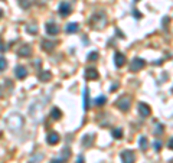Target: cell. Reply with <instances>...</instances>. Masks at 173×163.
Masks as SVG:
<instances>
[{
  "mask_svg": "<svg viewBox=\"0 0 173 163\" xmlns=\"http://www.w3.org/2000/svg\"><path fill=\"white\" fill-rule=\"evenodd\" d=\"M23 123H25L23 117H22L20 114H18V113H13V114H10L6 118L7 128H9L10 131H13V133L20 131V130H22V127H23Z\"/></svg>",
  "mask_w": 173,
  "mask_h": 163,
  "instance_id": "6da1fadb",
  "label": "cell"
},
{
  "mask_svg": "<svg viewBox=\"0 0 173 163\" xmlns=\"http://www.w3.org/2000/svg\"><path fill=\"white\" fill-rule=\"evenodd\" d=\"M90 23H91V26H92L94 29H104L105 25H107V18H105V15H104L102 12H98L91 18Z\"/></svg>",
  "mask_w": 173,
  "mask_h": 163,
  "instance_id": "7a4b0ae2",
  "label": "cell"
},
{
  "mask_svg": "<svg viewBox=\"0 0 173 163\" xmlns=\"http://www.w3.org/2000/svg\"><path fill=\"white\" fill-rule=\"evenodd\" d=\"M115 105H117L121 111H128L130 107H131V100H130V97L123 95L121 98H118V100L115 101Z\"/></svg>",
  "mask_w": 173,
  "mask_h": 163,
  "instance_id": "3957f363",
  "label": "cell"
},
{
  "mask_svg": "<svg viewBox=\"0 0 173 163\" xmlns=\"http://www.w3.org/2000/svg\"><path fill=\"white\" fill-rule=\"evenodd\" d=\"M120 157H121V162L123 163H134L136 162V155H134V151L128 150V149L121 151Z\"/></svg>",
  "mask_w": 173,
  "mask_h": 163,
  "instance_id": "277c9868",
  "label": "cell"
},
{
  "mask_svg": "<svg viewBox=\"0 0 173 163\" xmlns=\"http://www.w3.org/2000/svg\"><path fill=\"white\" fill-rule=\"evenodd\" d=\"M146 67V61L143 58H134L131 62V65H130V71L131 72H137L140 69H143Z\"/></svg>",
  "mask_w": 173,
  "mask_h": 163,
  "instance_id": "5b68a950",
  "label": "cell"
},
{
  "mask_svg": "<svg viewBox=\"0 0 173 163\" xmlns=\"http://www.w3.org/2000/svg\"><path fill=\"white\" fill-rule=\"evenodd\" d=\"M58 12H59V15L62 16V18H68L69 15H71L72 9H71V5L68 3V2H62L59 5V9H58Z\"/></svg>",
  "mask_w": 173,
  "mask_h": 163,
  "instance_id": "8992f818",
  "label": "cell"
},
{
  "mask_svg": "<svg viewBox=\"0 0 173 163\" xmlns=\"http://www.w3.org/2000/svg\"><path fill=\"white\" fill-rule=\"evenodd\" d=\"M45 30H46L48 35H58L59 33V26L55 22H48V23H45Z\"/></svg>",
  "mask_w": 173,
  "mask_h": 163,
  "instance_id": "52a82bcc",
  "label": "cell"
},
{
  "mask_svg": "<svg viewBox=\"0 0 173 163\" xmlns=\"http://www.w3.org/2000/svg\"><path fill=\"white\" fill-rule=\"evenodd\" d=\"M137 110H138V114L141 115V117H144V118H146V117H149V115L151 114V110H150V107L146 103H140V104H138Z\"/></svg>",
  "mask_w": 173,
  "mask_h": 163,
  "instance_id": "ba28073f",
  "label": "cell"
},
{
  "mask_svg": "<svg viewBox=\"0 0 173 163\" xmlns=\"http://www.w3.org/2000/svg\"><path fill=\"white\" fill-rule=\"evenodd\" d=\"M125 64V55L121 52H115L114 54V65L117 68H121Z\"/></svg>",
  "mask_w": 173,
  "mask_h": 163,
  "instance_id": "9c48e42d",
  "label": "cell"
},
{
  "mask_svg": "<svg viewBox=\"0 0 173 163\" xmlns=\"http://www.w3.org/2000/svg\"><path fill=\"white\" fill-rule=\"evenodd\" d=\"M46 143H48L49 146H55L59 143V134L55 133V131H52V133H49L48 136H46Z\"/></svg>",
  "mask_w": 173,
  "mask_h": 163,
  "instance_id": "30bf717a",
  "label": "cell"
},
{
  "mask_svg": "<svg viewBox=\"0 0 173 163\" xmlns=\"http://www.w3.org/2000/svg\"><path fill=\"white\" fill-rule=\"evenodd\" d=\"M18 55L19 56H23V58L30 56V55H32V46H30V45H23V46H20V48L18 49Z\"/></svg>",
  "mask_w": 173,
  "mask_h": 163,
  "instance_id": "8fae6325",
  "label": "cell"
},
{
  "mask_svg": "<svg viewBox=\"0 0 173 163\" xmlns=\"http://www.w3.org/2000/svg\"><path fill=\"white\" fill-rule=\"evenodd\" d=\"M15 74H16V77L19 79H23L28 77V69L25 67H22V65H18V67L15 68Z\"/></svg>",
  "mask_w": 173,
  "mask_h": 163,
  "instance_id": "7c38bea8",
  "label": "cell"
},
{
  "mask_svg": "<svg viewBox=\"0 0 173 163\" xmlns=\"http://www.w3.org/2000/svg\"><path fill=\"white\" fill-rule=\"evenodd\" d=\"M100 77V74L95 68H87L85 69V78L87 79H97Z\"/></svg>",
  "mask_w": 173,
  "mask_h": 163,
  "instance_id": "4fadbf2b",
  "label": "cell"
},
{
  "mask_svg": "<svg viewBox=\"0 0 173 163\" xmlns=\"http://www.w3.org/2000/svg\"><path fill=\"white\" fill-rule=\"evenodd\" d=\"M38 78H39V81H42V82H48V81H51V78H52V74H51V71L45 69V71H41V72L38 74Z\"/></svg>",
  "mask_w": 173,
  "mask_h": 163,
  "instance_id": "5bb4252c",
  "label": "cell"
},
{
  "mask_svg": "<svg viewBox=\"0 0 173 163\" xmlns=\"http://www.w3.org/2000/svg\"><path fill=\"white\" fill-rule=\"evenodd\" d=\"M84 110L85 111L90 110V90L87 87L84 88Z\"/></svg>",
  "mask_w": 173,
  "mask_h": 163,
  "instance_id": "9a60e30c",
  "label": "cell"
},
{
  "mask_svg": "<svg viewBox=\"0 0 173 163\" xmlns=\"http://www.w3.org/2000/svg\"><path fill=\"white\" fill-rule=\"evenodd\" d=\"M55 45H56V43H52L51 41H42L41 42L42 49L46 51V52H52V51L55 49Z\"/></svg>",
  "mask_w": 173,
  "mask_h": 163,
  "instance_id": "2e32d148",
  "label": "cell"
},
{
  "mask_svg": "<svg viewBox=\"0 0 173 163\" xmlns=\"http://www.w3.org/2000/svg\"><path fill=\"white\" fill-rule=\"evenodd\" d=\"M65 30L68 32V33H75V32L79 30V23H77V22H71V23L66 25Z\"/></svg>",
  "mask_w": 173,
  "mask_h": 163,
  "instance_id": "e0dca14e",
  "label": "cell"
},
{
  "mask_svg": "<svg viewBox=\"0 0 173 163\" xmlns=\"http://www.w3.org/2000/svg\"><path fill=\"white\" fill-rule=\"evenodd\" d=\"M51 117H52L54 120H59L61 117H62V111H61L58 107H52V110H51Z\"/></svg>",
  "mask_w": 173,
  "mask_h": 163,
  "instance_id": "ac0fdd59",
  "label": "cell"
},
{
  "mask_svg": "<svg viewBox=\"0 0 173 163\" xmlns=\"http://www.w3.org/2000/svg\"><path fill=\"white\" fill-rule=\"evenodd\" d=\"M26 30L29 32L30 35H36V33H38V25H36L35 22L28 23V25H26Z\"/></svg>",
  "mask_w": 173,
  "mask_h": 163,
  "instance_id": "d6986e66",
  "label": "cell"
},
{
  "mask_svg": "<svg viewBox=\"0 0 173 163\" xmlns=\"http://www.w3.org/2000/svg\"><path fill=\"white\" fill-rule=\"evenodd\" d=\"M92 145V136L91 134H85L82 137V146L84 147H90Z\"/></svg>",
  "mask_w": 173,
  "mask_h": 163,
  "instance_id": "ffe728a7",
  "label": "cell"
},
{
  "mask_svg": "<svg viewBox=\"0 0 173 163\" xmlns=\"http://www.w3.org/2000/svg\"><path fill=\"white\" fill-rule=\"evenodd\" d=\"M138 146H140V149H141V150H146V149H147V146H149V140H147V137L141 136V137L138 139Z\"/></svg>",
  "mask_w": 173,
  "mask_h": 163,
  "instance_id": "44dd1931",
  "label": "cell"
},
{
  "mask_svg": "<svg viewBox=\"0 0 173 163\" xmlns=\"http://www.w3.org/2000/svg\"><path fill=\"white\" fill-rule=\"evenodd\" d=\"M105 103H107V97L105 95H100L94 100V104H95L97 107H101V105H104Z\"/></svg>",
  "mask_w": 173,
  "mask_h": 163,
  "instance_id": "7402d4cb",
  "label": "cell"
},
{
  "mask_svg": "<svg viewBox=\"0 0 173 163\" xmlns=\"http://www.w3.org/2000/svg\"><path fill=\"white\" fill-rule=\"evenodd\" d=\"M111 134H113L114 139H121V137H123V130H121V128H113V130H111Z\"/></svg>",
  "mask_w": 173,
  "mask_h": 163,
  "instance_id": "603a6c76",
  "label": "cell"
},
{
  "mask_svg": "<svg viewBox=\"0 0 173 163\" xmlns=\"http://www.w3.org/2000/svg\"><path fill=\"white\" fill-rule=\"evenodd\" d=\"M61 156H62V159H64V160L69 159V157H71V150H69V147H64V149H62V151H61Z\"/></svg>",
  "mask_w": 173,
  "mask_h": 163,
  "instance_id": "cb8c5ba5",
  "label": "cell"
},
{
  "mask_svg": "<svg viewBox=\"0 0 173 163\" xmlns=\"http://www.w3.org/2000/svg\"><path fill=\"white\" fill-rule=\"evenodd\" d=\"M18 3H19V6L22 7V9H25V10L30 7V2H29V0H18Z\"/></svg>",
  "mask_w": 173,
  "mask_h": 163,
  "instance_id": "d4e9b609",
  "label": "cell"
},
{
  "mask_svg": "<svg viewBox=\"0 0 173 163\" xmlns=\"http://www.w3.org/2000/svg\"><path fill=\"white\" fill-rule=\"evenodd\" d=\"M43 156H45L43 153H36V156H33V157H30L29 159V163H38L36 160H42Z\"/></svg>",
  "mask_w": 173,
  "mask_h": 163,
  "instance_id": "484cf974",
  "label": "cell"
},
{
  "mask_svg": "<svg viewBox=\"0 0 173 163\" xmlns=\"http://www.w3.org/2000/svg\"><path fill=\"white\" fill-rule=\"evenodd\" d=\"M6 67H7V61H6V58L0 56V72H2V71H5V69H6Z\"/></svg>",
  "mask_w": 173,
  "mask_h": 163,
  "instance_id": "4316f807",
  "label": "cell"
},
{
  "mask_svg": "<svg viewBox=\"0 0 173 163\" xmlns=\"http://www.w3.org/2000/svg\"><path fill=\"white\" fill-rule=\"evenodd\" d=\"M163 131H165V127H163V124H157V128H155V134L160 136Z\"/></svg>",
  "mask_w": 173,
  "mask_h": 163,
  "instance_id": "83f0119b",
  "label": "cell"
},
{
  "mask_svg": "<svg viewBox=\"0 0 173 163\" xmlns=\"http://www.w3.org/2000/svg\"><path fill=\"white\" fill-rule=\"evenodd\" d=\"M98 56H100L98 52H91V54L88 55V59H90V61H97V59H98Z\"/></svg>",
  "mask_w": 173,
  "mask_h": 163,
  "instance_id": "f1b7e54d",
  "label": "cell"
},
{
  "mask_svg": "<svg viewBox=\"0 0 173 163\" xmlns=\"http://www.w3.org/2000/svg\"><path fill=\"white\" fill-rule=\"evenodd\" d=\"M153 147H155V150H156V151H159V150L161 149V143L159 141V140H156L155 143H153Z\"/></svg>",
  "mask_w": 173,
  "mask_h": 163,
  "instance_id": "f546056e",
  "label": "cell"
},
{
  "mask_svg": "<svg viewBox=\"0 0 173 163\" xmlns=\"http://www.w3.org/2000/svg\"><path fill=\"white\" fill-rule=\"evenodd\" d=\"M133 15H134V18H136V19H140V18H141V13L138 12L137 9H134V10H133Z\"/></svg>",
  "mask_w": 173,
  "mask_h": 163,
  "instance_id": "4dcf8cb0",
  "label": "cell"
},
{
  "mask_svg": "<svg viewBox=\"0 0 173 163\" xmlns=\"http://www.w3.org/2000/svg\"><path fill=\"white\" fill-rule=\"evenodd\" d=\"M5 51H6V45H5L3 41L0 39V52H5Z\"/></svg>",
  "mask_w": 173,
  "mask_h": 163,
  "instance_id": "1f68e13d",
  "label": "cell"
},
{
  "mask_svg": "<svg viewBox=\"0 0 173 163\" xmlns=\"http://www.w3.org/2000/svg\"><path fill=\"white\" fill-rule=\"evenodd\" d=\"M75 163H84V156H78V159H77V162Z\"/></svg>",
  "mask_w": 173,
  "mask_h": 163,
  "instance_id": "d6a6232c",
  "label": "cell"
},
{
  "mask_svg": "<svg viewBox=\"0 0 173 163\" xmlns=\"http://www.w3.org/2000/svg\"><path fill=\"white\" fill-rule=\"evenodd\" d=\"M117 35H118V36L121 38V39H124V35H123V32H120L118 29H117Z\"/></svg>",
  "mask_w": 173,
  "mask_h": 163,
  "instance_id": "836d02e7",
  "label": "cell"
},
{
  "mask_svg": "<svg viewBox=\"0 0 173 163\" xmlns=\"http://www.w3.org/2000/svg\"><path fill=\"white\" fill-rule=\"evenodd\" d=\"M172 147H173V140L169 139V149H172Z\"/></svg>",
  "mask_w": 173,
  "mask_h": 163,
  "instance_id": "e575fe53",
  "label": "cell"
},
{
  "mask_svg": "<svg viewBox=\"0 0 173 163\" xmlns=\"http://www.w3.org/2000/svg\"><path fill=\"white\" fill-rule=\"evenodd\" d=\"M64 160H59V159H55V160H52V163H62Z\"/></svg>",
  "mask_w": 173,
  "mask_h": 163,
  "instance_id": "d590c367",
  "label": "cell"
},
{
  "mask_svg": "<svg viewBox=\"0 0 173 163\" xmlns=\"http://www.w3.org/2000/svg\"><path fill=\"white\" fill-rule=\"evenodd\" d=\"M0 16H2V10H0Z\"/></svg>",
  "mask_w": 173,
  "mask_h": 163,
  "instance_id": "8d00e7d4",
  "label": "cell"
}]
</instances>
